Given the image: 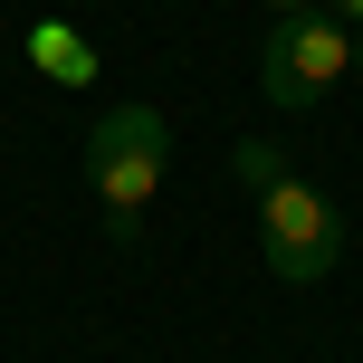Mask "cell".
Wrapping results in <instances>:
<instances>
[{"label":"cell","instance_id":"cell-1","mask_svg":"<svg viewBox=\"0 0 363 363\" xmlns=\"http://www.w3.org/2000/svg\"><path fill=\"white\" fill-rule=\"evenodd\" d=\"M163 153H172V125L153 106H115L106 125L86 134V182H96V201H106V230L115 239H134L153 182H163Z\"/></svg>","mask_w":363,"mask_h":363},{"label":"cell","instance_id":"cell-2","mask_svg":"<svg viewBox=\"0 0 363 363\" xmlns=\"http://www.w3.org/2000/svg\"><path fill=\"white\" fill-rule=\"evenodd\" d=\"M354 67H363V38L335 10H306V19H277V29H268V48H258V96L296 115V106H315L325 86H345Z\"/></svg>","mask_w":363,"mask_h":363},{"label":"cell","instance_id":"cell-3","mask_svg":"<svg viewBox=\"0 0 363 363\" xmlns=\"http://www.w3.org/2000/svg\"><path fill=\"white\" fill-rule=\"evenodd\" d=\"M258 258H268V277H287V287H315V277H335V258H345V230H335V201L315 191V182H268L258 191Z\"/></svg>","mask_w":363,"mask_h":363},{"label":"cell","instance_id":"cell-4","mask_svg":"<svg viewBox=\"0 0 363 363\" xmlns=\"http://www.w3.org/2000/svg\"><path fill=\"white\" fill-rule=\"evenodd\" d=\"M29 67L48 77V86H96V48L67 19H29Z\"/></svg>","mask_w":363,"mask_h":363},{"label":"cell","instance_id":"cell-5","mask_svg":"<svg viewBox=\"0 0 363 363\" xmlns=\"http://www.w3.org/2000/svg\"><path fill=\"white\" fill-rule=\"evenodd\" d=\"M239 182H258V191H268V182H287V163H277L268 144H239Z\"/></svg>","mask_w":363,"mask_h":363},{"label":"cell","instance_id":"cell-6","mask_svg":"<svg viewBox=\"0 0 363 363\" xmlns=\"http://www.w3.org/2000/svg\"><path fill=\"white\" fill-rule=\"evenodd\" d=\"M325 10H335V19H345V29L363 38V0H325Z\"/></svg>","mask_w":363,"mask_h":363},{"label":"cell","instance_id":"cell-7","mask_svg":"<svg viewBox=\"0 0 363 363\" xmlns=\"http://www.w3.org/2000/svg\"><path fill=\"white\" fill-rule=\"evenodd\" d=\"M268 10H277V19H306V10H325V0H268Z\"/></svg>","mask_w":363,"mask_h":363}]
</instances>
